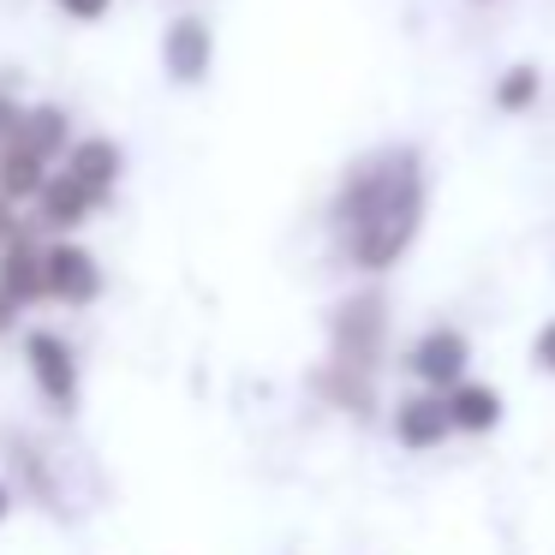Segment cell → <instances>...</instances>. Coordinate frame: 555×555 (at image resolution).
I'll return each mask as SVG.
<instances>
[{
    "label": "cell",
    "instance_id": "1",
    "mask_svg": "<svg viewBox=\"0 0 555 555\" xmlns=\"http://www.w3.org/2000/svg\"><path fill=\"white\" fill-rule=\"evenodd\" d=\"M323 221L340 269H352L359 281L395 275L430 221V156L412 138L371 144L340 168Z\"/></svg>",
    "mask_w": 555,
    "mask_h": 555
},
{
    "label": "cell",
    "instance_id": "2",
    "mask_svg": "<svg viewBox=\"0 0 555 555\" xmlns=\"http://www.w3.org/2000/svg\"><path fill=\"white\" fill-rule=\"evenodd\" d=\"M395 311H388L383 281H359L352 293H340L323 317V364L311 371V388L323 395V406L371 418L383 406V371L395 352Z\"/></svg>",
    "mask_w": 555,
    "mask_h": 555
},
{
    "label": "cell",
    "instance_id": "3",
    "mask_svg": "<svg viewBox=\"0 0 555 555\" xmlns=\"http://www.w3.org/2000/svg\"><path fill=\"white\" fill-rule=\"evenodd\" d=\"M400 371H406L412 388L448 395L454 383L472 376V335L460 323H424L418 335L406 340V352H400Z\"/></svg>",
    "mask_w": 555,
    "mask_h": 555
},
{
    "label": "cell",
    "instance_id": "4",
    "mask_svg": "<svg viewBox=\"0 0 555 555\" xmlns=\"http://www.w3.org/2000/svg\"><path fill=\"white\" fill-rule=\"evenodd\" d=\"M388 436L406 454H436V448L454 442V418H448V400L436 388H400L388 400Z\"/></svg>",
    "mask_w": 555,
    "mask_h": 555
},
{
    "label": "cell",
    "instance_id": "5",
    "mask_svg": "<svg viewBox=\"0 0 555 555\" xmlns=\"http://www.w3.org/2000/svg\"><path fill=\"white\" fill-rule=\"evenodd\" d=\"M216 66V30H209L204 13H173L168 30H162V73L180 90H197Z\"/></svg>",
    "mask_w": 555,
    "mask_h": 555
},
{
    "label": "cell",
    "instance_id": "6",
    "mask_svg": "<svg viewBox=\"0 0 555 555\" xmlns=\"http://www.w3.org/2000/svg\"><path fill=\"white\" fill-rule=\"evenodd\" d=\"M25 359H30V376H37L42 395H49L61 412H73V400H78V352L66 347L54 328H37V335H25Z\"/></svg>",
    "mask_w": 555,
    "mask_h": 555
},
{
    "label": "cell",
    "instance_id": "7",
    "mask_svg": "<svg viewBox=\"0 0 555 555\" xmlns=\"http://www.w3.org/2000/svg\"><path fill=\"white\" fill-rule=\"evenodd\" d=\"M0 293L13 305L49 299V245H37V233H13L0 245Z\"/></svg>",
    "mask_w": 555,
    "mask_h": 555
},
{
    "label": "cell",
    "instance_id": "8",
    "mask_svg": "<svg viewBox=\"0 0 555 555\" xmlns=\"http://www.w3.org/2000/svg\"><path fill=\"white\" fill-rule=\"evenodd\" d=\"M442 400H448V418H454V436H466V442H478V436L502 430V418H507L502 388L483 383V376H466V383H454Z\"/></svg>",
    "mask_w": 555,
    "mask_h": 555
},
{
    "label": "cell",
    "instance_id": "9",
    "mask_svg": "<svg viewBox=\"0 0 555 555\" xmlns=\"http://www.w3.org/2000/svg\"><path fill=\"white\" fill-rule=\"evenodd\" d=\"M102 293V263L73 240H54L49 245V299L61 305H90Z\"/></svg>",
    "mask_w": 555,
    "mask_h": 555
},
{
    "label": "cell",
    "instance_id": "10",
    "mask_svg": "<svg viewBox=\"0 0 555 555\" xmlns=\"http://www.w3.org/2000/svg\"><path fill=\"white\" fill-rule=\"evenodd\" d=\"M102 204H108V197H96L85 180H73L66 168H54V180L42 185V197H37V221L54 228V233H73V228H85Z\"/></svg>",
    "mask_w": 555,
    "mask_h": 555
},
{
    "label": "cell",
    "instance_id": "11",
    "mask_svg": "<svg viewBox=\"0 0 555 555\" xmlns=\"http://www.w3.org/2000/svg\"><path fill=\"white\" fill-rule=\"evenodd\" d=\"M73 144H78L73 114H66L61 102H30L25 126H18V150H30V156H42V162H66Z\"/></svg>",
    "mask_w": 555,
    "mask_h": 555
},
{
    "label": "cell",
    "instance_id": "12",
    "mask_svg": "<svg viewBox=\"0 0 555 555\" xmlns=\"http://www.w3.org/2000/svg\"><path fill=\"white\" fill-rule=\"evenodd\" d=\"M73 180H85L96 197H114V185H120V173H126V150L114 144V138H102V132H90V138H78L73 144V156L61 162Z\"/></svg>",
    "mask_w": 555,
    "mask_h": 555
},
{
    "label": "cell",
    "instance_id": "13",
    "mask_svg": "<svg viewBox=\"0 0 555 555\" xmlns=\"http://www.w3.org/2000/svg\"><path fill=\"white\" fill-rule=\"evenodd\" d=\"M538 102H543V66L538 61H507L502 73L490 78V108L507 114V120L531 114Z\"/></svg>",
    "mask_w": 555,
    "mask_h": 555
},
{
    "label": "cell",
    "instance_id": "14",
    "mask_svg": "<svg viewBox=\"0 0 555 555\" xmlns=\"http://www.w3.org/2000/svg\"><path fill=\"white\" fill-rule=\"evenodd\" d=\"M49 180H54V162L30 156V150H18V144L0 150V197H7V204H37Z\"/></svg>",
    "mask_w": 555,
    "mask_h": 555
},
{
    "label": "cell",
    "instance_id": "15",
    "mask_svg": "<svg viewBox=\"0 0 555 555\" xmlns=\"http://www.w3.org/2000/svg\"><path fill=\"white\" fill-rule=\"evenodd\" d=\"M526 352H531V371L555 383V317H543V323L531 328V347Z\"/></svg>",
    "mask_w": 555,
    "mask_h": 555
},
{
    "label": "cell",
    "instance_id": "16",
    "mask_svg": "<svg viewBox=\"0 0 555 555\" xmlns=\"http://www.w3.org/2000/svg\"><path fill=\"white\" fill-rule=\"evenodd\" d=\"M61 7V18H73V25H102V18L114 13V0H54Z\"/></svg>",
    "mask_w": 555,
    "mask_h": 555
},
{
    "label": "cell",
    "instance_id": "17",
    "mask_svg": "<svg viewBox=\"0 0 555 555\" xmlns=\"http://www.w3.org/2000/svg\"><path fill=\"white\" fill-rule=\"evenodd\" d=\"M25 108H30V102H18V96H7V90H0V150H13V144H18Z\"/></svg>",
    "mask_w": 555,
    "mask_h": 555
},
{
    "label": "cell",
    "instance_id": "18",
    "mask_svg": "<svg viewBox=\"0 0 555 555\" xmlns=\"http://www.w3.org/2000/svg\"><path fill=\"white\" fill-rule=\"evenodd\" d=\"M18 311H25V305H13V299H7V293H0V335H7V328L18 323Z\"/></svg>",
    "mask_w": 555,
    "mask_h": 555
},
{
    "label": "cell",
    "instance_id": "19",
    "mask_svg": "<svg viewBox=\"0 0 555 555\" xmlns=\"http://www.w3.org/2000/svg\"><path fill=\"white\" fill-rule=\"evenodd\" d=\"M13 233H18V221H13V204H7V197H0V245L13 240Z\"/></svg>",
    "mask_w": 555,
    "mask_h": 555
},
{
    "label": "cell",
    "instance_id": "20",
    "mask_svg": "<svg viewBox=\"0 0 555 555\" xmlns=\"http://www.w3.org/2000/svg\"><path fill=\"white\" fill-rule=\"evenodd\" d=\"M0 514H7V483H0Z\"/></svg>",
    "mask_w": 555,
    "mask_h": 555
},
{
    "label": "cell",
    "instance_id": "21",
    "mask_svg": "<svg viewBox=\"0 0 555 555\" xmlns=\"http://www.w3.org/2000/svg\"><path fill=\"white\" fill-rule=\"evenodd\" d=\"M478 7H490V0H478Z\"/></svg>",
    "mask_w": 555,
    "mask_h": 555
}]
</instances>
